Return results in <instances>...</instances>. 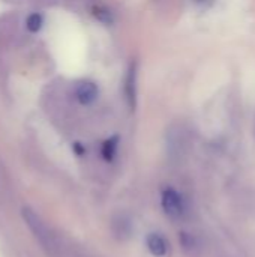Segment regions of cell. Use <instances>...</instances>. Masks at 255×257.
<instances>
[{"mask_svg":"<svg viewBox=\"0 0 255 257\" xmlns=\"http://www.w3.org/2000/svg\"><path fill=\"white\" fill-rule=\"evenodd\" d=\"M23 218H24L26 224L29 226V229L33 232L35 238L39 241V244L45 250H48V253L53 254L54 250H56L54 238H53L50 229L47 227V224L42 221V218L36 212H33L32 209H29V208H24L23 209Z\"/></svg>","mask_w":255,"mask_h":257,"instance_id":"6da1fadb","label":"cell"},{"mask_svg":"<svg viewBox=\"0 0 255 257\" xmlns=\"http://www.w3.org/2000/svg\"><path fill=\"white\" fill-rule=\"evenodd\" d=\"M161 203H162L164 212L170 218L179 220V218L183 217V214H185V203H183L182 196L176 190H173V188L164 190L162 197H161Z\"/></svg>","mask_w":255,"mask_h":257,"instance_id":"7a4b0ae2","label":"cell"},{"mask_svg":"<svg viewBox=\"0 0 255 257\" xmlns=\"http://www.w3.org/2000/svg\"><path fill=\"white\" fill-rule=\"evenodd\" d=\"M137 80H138V72H137V63L132 62L126 71L125 77V84H123V92H125V99L131 111L135 110L137 107Z\"/></svg>","mask_w":255,"mask_h":257,"instance_id":"3957f363","label":"cell"},{"mask_svg":"<svg viewBox=\"0 0 255 257\" xmlns=\"http://www.w3.org/2000/svg\"><path fill=\"white\" fill-rule=\"evenodd\" d=\"M147 248L155 257H165L168 254V242L159 233H150L147 236Z\"/></svg>","mask_w":255,"mask_h":257,"instance_id":"277c9868","label":"cell"},{"mask_svg":"<svg viewBox=\"0 0 255 257\" xmlns=\"http://www.w3.org/2000/svg\"><path fill=\"white\" fill-rule=\"evenodd\" d=\"M75 95H77V99H78L80 104L89 105V104H92L96 99V96H98V87L92 81H84V83H81L77 87Z\"/></svg>","mask_w":255,"mask_h":257,"instance_id":"5b68a950","label":"cell"},{"mask_svg":"<svg viewBox=\"0 0 255 257\" xmlns=\"http://www.w3.org/2000/svg\"><path fill=\"white\" fill-rule=\"evenodd\" d=\"M113 232L117 238L123 239L131 233V221L125 215H119L113 220Z\"/></svg>","mask_w":255,"mask_h":257,"instance_id":"8992f818","label":"cell"},{"mask_svg":"<svg viewBox=\"0 0 255 257\" xmlns=\"http://www.w3.org/2000/svg\"><path fill=\"white\" fill-rule=\"evenodd\" d=\"M117 146H119V137L114 136L108 140L104 142L102 145V157L105 161H113L114 157H116V152H117Z\"/></svg>","mask_w":255,"mask_h":257,"instance_id":"52a82bcc","label":"cell"},{"mask_svg":"<svg viewBox=\"0 0 255 257\" xmlns=\"http://www.w3.org/2000/svg\"><path fill=\"white\" fill-rule=\"evenodd\" d=\"M42 24H44V18H42L41 14H30V15L27 17V20H26V27H27V30L32 32V33L39 32L41 27H42Z\"/></svg>","mask_w":255,"mask_h":257,"instance_id":"ba28073f","label":"cell"},{"mask_svg":"<svg viewBox=\"0 0 255 257\" xmlns=\"http://www.w3.org/2000/svg\"><path fill=\"white\" fill-rule=\"evenodd\" d=\"M93 15L105 24H111L113 23V14L110 9H107L105 6H95L93 8Z\"/></svg>","mask_w":255,"mask_h":257,"instance_id":"9c48e42d","label":"cell"},{"mask_svg":"<svg viewBox=\"0 0 255 257\" xmlns=\"http://www.w3.org/2000/svg\"><path fill=\"white\" fill-rule=\"evenodd\" d=\"M180 242H182V245H183L186 250H192V248H195V238H194L192 235H189V233H182V236H180Z\"/></svg>","mask_w":255,"mask_h":257,"instance_id":"30bf717a","label":"cell"},{"mask_svg":"<svg viewBox=\"0 0 255 257\" xmlns=\"http://www.w3.org/2000/svg\"><path fill=\"white\" fill-rule=\"evenodd\" d=\"M195 2L200 3V5H206V3L209 5V3H212V0H195Z\"/></svg>","mask_w":255,"mask_h":257,"instance_id":"8fae6325","label":"cell"}]
</instances>
